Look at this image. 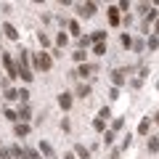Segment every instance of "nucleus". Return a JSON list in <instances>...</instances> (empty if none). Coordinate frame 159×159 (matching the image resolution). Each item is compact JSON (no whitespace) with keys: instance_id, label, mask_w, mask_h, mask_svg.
I'll list each match as a JSON object with an SVG mask.
<instances>
[{"instance_id":"7ed1b4c3","label":"nucleus","mask_w":159,"mask_h":159,"mask_svg":"<svg viewBox=\"0 0 159 159\" xmlns=\"http://www.w3.org/2000/svg\"><path fill=\"white\" fill-rule=\"evenodd\" d=\"M77 13H80V16H85V19L96 16V3H80V6H77Z\"/></svg>"},{"instance_id":"0eeeda50","label":"nucleus","mask_w":159,"mask_h":159,"mask_svg":"<svg viewBox=\"0 0 159 159\" xmlns=\"http://www.w3.org/2000/svg\"><path fill=\"white\" fill-rule=\"evenodd\" d=\"M19 69H29V51H19Z\"/></svg>"},{"instance_id":"473e14b6","label":"nucleus","mask_w":159,"mask_h":159,"mask_svg":"<svg viewBox=\"0 0 159 159\" xmlns=\"http://www.w3.org/2000/svg\"><path fill=\"white\" fill-rule=\"evenodd\" d=\"M19 101H29V90H19Z\"/></svg>"},{"instance_id":"412c9836","label":"nucleus","mask_w":159,"mask_h":159,"mask_svg":"<svg viewBox=\"0 0 159 159\" xmlns=\"http://www.w3.org/2000/svg\"><path fill=\"white\" fill-rule=\"evenodd\" d=\"M148 151H159V138H148Z\"/></svg>"},{"instance_id":"20e7f679","label":"nucleus","mask_w":159,"mask_h":159,"mask_svg":"<svg viewBox=\"0 0 159 159\" xmlns=\"http://www.w3.org/2000/svg\"><path fill=\"white\" fill-rule=\"evenodd\" d=\"M125 69H114L111 72V82H114V88H119V85H125Z\"/></svg>"},{"instance_id":"bb28decb","label":"nucleus","mask_w":159,"mask_h":159,"mask_svg":"<svg viewBox=\"0 0 159 159\" xmlns=\"http://www.w3.org/2000/svg\"><path fill=\"white\" fill-rule=\"evenodd\" d=\"M69 32H72V34H80V24L74 21V19H72V21H69Z\"/></svg>"},{"instance_id":"a878e982","label":"nucleus","mask_w":159,"mask_h":159,"mask_svg":"<svg viewBox=\"0 0 159 159\" xmlns=\"http://www.w3.org/2000/svg\"><path fill=\"white\" fill-rule=\"evenodd\" d=\"M159 48V37H148V51H157Z\"/></svg>"},{"instance_id":"9b49d317","label":"nucleus","mask_w":159,"mask_h":159,"mask_svg":"<svg viewBox=\"0 0 159 159\" xmlns=\"http://www.w3.org/2000/svg\"><path fill=\"white\" fill-rule=\"evenodd\" d=\"M19 77H21L24 82H32V80H34V74H32V69H19Z\"/></svg>"},{"instance_id":"b1692460","label":"nucleus","mask_w":159,"mask_h":159,"mask_svg":"<svg viewBox=\"0 0 159 159\" xmlns=\"http://www.w3.org/2000/svg\"><path fill=\"white\" fill-rule=\"evenodd\" d=\"M122 125H125V119H122V117H117V119H114V125H111V130H114V133H117V130H122Z\"/></svg>"},{"instance_id":"4468645a","label":"nucleus","mask_w":159,"mask_h":159,"mask_svg":"<svg viewBox=\"0 0 159 159\" xmlns=\"http://www.w3.org/2000/svg\"><path fill=\"white\" fill-rule=\"evenodd\" d=\"M74 154H77L80 159H90V151H88L85 146H77V148H74Z\"/></svg>"},{"instance_id":"39448f33","label":"nucleus","mask_w":159,"mask_h":159,"mask_svg":"<svg viewBox=\"0 0 159 159\" xmlns=\"http://www.w3.org/2000/svg\"><path fill=\"white\" fill-rule=\"evenodd\" d=\"M40 154H43L45 159H58V157H56V151L51 148V143H45V141L40 143Z\"/></svg>"},{"instance_id":"2eb2a0df","label":"nucleus","mask_w":159,"mask_h":159,"mask_svg":"<svg viewBox=\"0 0 159 159\" xmlns=\"http://www.w3.org/2000/svg\"><path fill=\"white\" fill-rule=\"evenodd\" d=\"M90 72H93V66H88V64H80V69H77V74H80V77H88Z\"/></svg>"},{"instance_id":"dca6fc26","label":"nucleus","mask_w":159,"mask_h":159,"mask_svg":"<svg viewBox=\"0 0 159 159\" xmlns=\"http://www.w3.org/2000/svg\"><path fill=\"white\" fill-rule=\"evenodd\" d=\"M29 114H32V111H29V106H21V109H19V119H21V122H27Z\"/></svg>"},{"instance_id":"f257e3e1","label":"nucleus","mask_w":159,"mask_h":159,"mask_svg":"<svg viewBox=\"0 0 159 159\" xmlns=\"http://www.w3.org/2000/svg\"><path fill=\"white\" fill-rule=\"evenodd\" d=\"M32 64H34V69H40V72H48V69L53 66V58L48 56V53H32Z\"/></svg>"},{"instance_id":"6e6552de","label":"nucleus","mask_w":159,"mask_h":159,"mask_svg":"<svg viewBox=\"0 0 159 159\" xmlns=\"http://www.w3.org/2000/svg\"><path fill=\"white\" fill-rule=\"evenodd\" d=\"M58 106L61 109H72V93H61V96H58Z\"/></svg>"},{"instance_id":"aec40b11","label":"nucleus","mask_w":159,"mask_h":159,"mask_svg":"<svg viewBox=\"0 0 159 159\" xmlns=\"http://www.w3.org/2000/svg\"><path fill=\"white\" fill-rule=\"evenodd\" d=\"M37 40H40V45H43V48L51 45V40H48V34H45V32H40V34H37Z\"/></svg>"},{"instance_id":"7c9ffc66","label":"nucleus","mask_w":159,"mask_h":159,"mask_svg":"<svg viewBox=\"0 0 159 159\" xmlns=\"http://www.w3.org/2000/svg\"><path fill=\"white\" fill-rule=\"evenodd\" d=\"M122 45H125V48H133V40H130V34H122Z\"/></svg>"},{"instance_id":"c9c22d12","label":"nucleus","mask_w":159,"mask_h":159,"mask_svg":"<svg viewBox=\"0 0 159 159\" xmlns=\"http://www.w3.org/2000/svg\"><path fill=\"white\" fill-rule=\"evenodd\" d=\"M64 159H74V154H66V157H64Z\"/></svg>"},{"instance_id":"e433bc0d","label":"nucleus","mask_w":159,"mask_h":159,"mask_svg":"<svg viewBox=\"0 0 159 159\" xmlns=\"http://www.w3.org/2000/svg\"><path fill=\"white\" fill-rule=\"evenodd\" d=\"M154 32H157V34H159V21H157V27H154Z\"/></svg>"},{"instance_id":"6ab92c4d","label":"nucleus","mask_w":159,"mask_h":159,"mask_svg":"<svg viewBox=\"0 0 159 159\" xmlns=\"http://www.w3.org/2000/svg\"><path fill=\"white\" fill-rule=\"evenodd\" d=\"M16 98H19V90L8 88V90H6V101H16Z\"/></svg>"},{"instance_id":"58836bf2","label":"nucleus","mask_w":159,"mask_h":159,"mask_svg":"<svg viewBox=\"0 0 159 159\" xmlns=\"http://www.w3.org/2000/svg\"><path fill=\"white\" fill-rule=\"evenodd\" d=\"M157 88H159V82H157Z\"/></svg>"},{"instance_id":"cd10ccee","label":"nucleus","mask_w":159,"mask_h":159,"mask_svg":"<svg viewBox=\"0 0 159 159\" xmlns=\"http://www.w3.org/2000/svg\"><path fill=\"white\" fill-rule=\"evenodd\" d=\"M103 143H106V146H111V143H114V130H109L106 135H103Z\"/></svg>"},{"instance_id":"ddd939ff","label":"nucleus","mask_w":159,"mask_h":159,"mask_svg":"<svg viewBox=\"0 0 159 159\" xmlns=\"http://www.w3.org/2000/svg\"><path fill=\"white\" fill-rule=\"evenodd\" d=\"M90 40L98 45V43H103V40H106V32H103V29H98V32H93V34H90Z\"/></svg>"},{"instance_id":"1a4fd4ad","label":"nucleus","mask_w":159,"mask_h":159,"mask_svg":"<svg viewBox=\"0 0 159 159\" xmlns=\"http://www.w3.org/2000/svg\"><path fill=\"white\" fill-rule=\"evenodd\" d=\"M109 24H111V27H117V24H119V8L117 6L109 8Z\"/></svg>"},{"instance_id":"393cba45","label":"nucleus","mask_w":159,"mask_h":159,"mask_svg":"<svg viewBox=\"0 0 159 159\" xmlns=\"http://www.w3.org/2000/svg\"><path fill=\"white\" fill-rule=\"evenodd\" d=\"M103 127H106V122H103V119H93V130H98V133H101Z\"/></svg>"},{"instance_id":"4c0bfd02","label":"nucleus","mask_w":159,"mask_h":159,"mask_svg":"<svg viewBox=\"0 0 159 159\" xmlns=\"http://www.w3.org/2000/svg\"><path fill=\"white\" fill-rule=\"evenodd\" d=\"M154 119H157V122H159V111H157V117H154Z\"/></svg>"},{"instance_id":"a211bd4d","label":"nucleus","mask_w":159,"mask_h":159,"mask_svg":"<svg viewBox=\"0 0 159 159\" xmlns=\"http://www.w3.org/2000/svg\"><path fill=\"white\" fill-rule=\"evenodd\" d=\"M3 117H6V119H11V122H16V119H19V114L13 111V109H6V111H3Z\"/></svg>"},{"instance_id":"f8f14e48","label":"nucleus","mask_w":159,"mask_h":159,"mask_svg":"<svg viewBox=\"0 0 159 159\" xmlns=\"http://www.w3.org/2000/svg\"><path fill=\"white\" fill-rule=\"evenodd\" d=\"M148 127H151V119H141V125H138V133H141V135H146V133H148Z\"/></svg>"},{"instance_id":"f704fd0d","label":"nucleus","mask_w":159,"mask_h":159,"mask_svg":"<svg viewBox=\"0 0 159 159\" xmlns=\"http://www.w3.org/2000/svg\"><path fill=\"white\" fill-rule=\"evenodd\" d=\"M56 43H58V45H66V34L61 32V34H58V37H56Z\"/></svg>"},{"instance_id":"423d86ee","label":"nucleus","mask_w":159,"mask_h":159,"mask_svg":"<svg viewBox=\"0 0 159 159\" xmlns=\"http://www.w3.org/2000/svg\"><path fill=\"white\" fill-rule=\"evenodd\" d=\"M13 133H16V138H24V135H29V125H27V122H16Z\"/></svg>"},{"instance_id":"c85d7f7f","label":"nucleus","mask_w":159,"mask_h":159,"mask_svg":"<svg viewBox=\"0 0 159 159\" xmlns=\"http://www.w3.org/2000/svg\"><path fill=\"white\" fill-rule=\"evenodd\" d=\"M90 43H93V40L88 37V34H85V37H80V51H82V48H88V45H90Z\"/></svg>"},{"instance_id":"72a5a7b5","label":"nucleus","mask_w":159,"mask_h":159,"mask_svg":"<svg viewBox=\"0 0 159 159\" xmlns=\"http://www.w3.org/2000/svg\"><path fill=\"white\" fill-rule=\"evenodd\" d=\"M11 157V148H0V159H8Z\"/></svg>"},{"instance_id":"9d476101","label":"nucleus","mask_w":159,"mask_h":159,"mask_svg":"<svg viewBox=\"0 0 159 159\" xmlns=\"http://www.w3.org/2000/svg\"><path fill=\"white\" fill-rule=\"evenodd\" d=\"M3 32H6L8 40H19V32H16V27H13V24H3Z\"/></svg>"},{"instance_id":"4be33fe9","label":"nucleus","mask_w":159,"mask_h":159,"mask_svg":"<svg viewBox=\"0 0 159 159\" xmlns=\"http://www.w3.org/2000/svg\"><path fill=\"white\" fill-rule=\"evenodd\" d=\"M93 53H96V56H103V53H106V45H103V43H98V45H93Z\"/></svg>"},{"instance_id":"f3484780","label":"nucleus","mask_w":159,"mask_h":159,"mask_svg":"<svg viewBox=\"0 0 159 159\" xmlns=\"http://www.w3.org/2000/svg\"><path fill=\"white\" fill-rule=\"evenodd\" d=\"M77 96H80V98H88V96H90V85H80Z\"/></svg>"},{"instance_id":"c756f323","label":"nucleus","mask_w":159,"mask_h":159,"mask_svg":"<svg viewBox=\"0 0 159 159\" xmlns=\"http://www.w3.org/2000/svg\"><path fill=\"white\" fill-rule=\"evenodd\" d=\"M72 56H74V61H80V64L85 61V51H77V53H72Z\"/></svg>"},{"instance_id":"2f4dec72","label":"nucleus","mask_w":159,"mask_h":159,"mask_svg":"<svg viewBox=\"0 0 159 159\" xmlns=\"http://www.w3.org/2000/svg\"><path fill=\"white\" fill-rule=\"evenodd\" d=\"M27 159H43V154L40 151H27Z\"/></svg>"},{"instance_id":"f03ea898","label":"nucleus","mask_w":159,"mask_h":159,"mask_svg":"<svg viewBox=\"0 0 159 159\" xmlns=\"http://www.w3.org/2000/svg\"><path fill=\"white\" fill-rule=\"evenodd\" d=\"M3 66H6V72H8V77H19V64H13V58L8 56V53H3Z\"/></svg>"},{"instance_id":"5701e85b","label":"nucleus","mask_w":159,"mask_h":159,"mask_svg":"<svg viewBox=\"0 0 159 159\" xmlns=\"http://www.w3.org/2000/svg\"><path fill=\"white\" fill-rule=\"evenodd\" d=\"M109 117H111V111H109V106H103L101 111H98V119H103V122H106Z\"/></svg>"}]
</instances>
